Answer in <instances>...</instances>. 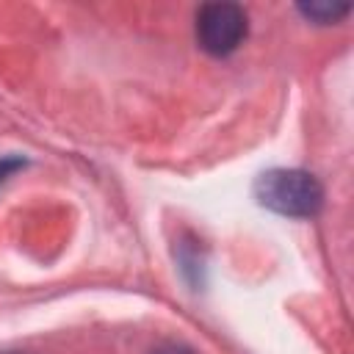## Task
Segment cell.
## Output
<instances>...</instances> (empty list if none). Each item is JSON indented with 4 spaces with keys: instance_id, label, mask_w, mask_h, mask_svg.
I'll return each instance as SVG.
<instances>
[{
    "instance_id": "cell-1",
    "label": "cell",
    "mask_w": 354,
    "mask_h": 354,
    "mask_svg": "<svg viewBox=\"0 0 354 354\" xmlns=\"http://www.w3.org/2000/svg\"><path fill=\"white\" fill-rule=\"evenodd\" d=\"M254 199L288 218H310L324 205V188L315 174L301 169H271L257 177Z\"/></svg>"
},
{
    "instance_id": "cell-2",
    "label": "cell",
    "mask_w": 354,
    "mask_h": 354,
    "mask_svg": "<svg viewBox=\"0 0 354 354\" xmlns=\"http://www.w3.org/2000/svg\"><path fill=\"white\" fill-rule=\"evenodd\" d=\"M246 11L238 3H207L196 14L199 47L210 55H230L246 39Z\"/></svg>"
},
{
    "instance_id": "cell-3",
    "label": "cell",
    "mask_w": 354,
    "mask_h": 354,
    "mask_svg": "<svg viewBox=\"0 0 354 354\" xmlns=\"http://www.w3.org/2000/svg\"><path fill=\"white\" fill-rule=\"evenodd\" d=\"M299 11L304 17H310V19H315V22H335L343 14H348V6L346 3H324V0H318V3H301Z\"/></svg>"
},
{
    "instance_id": "cell-4",
    "label": "cell",
    "mask_w": 354,
    "mask_h": 354,
    "mask_svg": "<svg viewBox=\"0 0 354 354\" xmlns=\"http://www.w3.org/2000/svg\"><path fill=\"white\" fill-rule=\"evenodd\" d=\"M25 166V160L22 158H17V155H8V158H0V185L17 171V169H22Z\"/></svg>"
},
{
    "instance_id": "cell-5",
    "label": "cell",
    "mask_w": 354,
    "mask_h": 354,
    "mask_svg": "<svg viewBox=\"0 0 354 354\" xmlns=\"http://www.w3.org/2000/svg\"><path fill=\"white\" fill-rule=\"evenodd\" d=\"M152 354H194L188 346H183V343H163V346H158Z\"/></svg>"
}]
</instances>
